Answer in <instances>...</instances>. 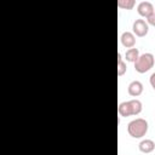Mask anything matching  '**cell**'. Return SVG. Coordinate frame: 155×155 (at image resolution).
I'll return each mask as SVG.
<instances>
[{
  "mask_svg": "<svg viewBox=\"0 0 155 155\" xmlns=\"http://www.w3.org/2000/svg\"><path fill=\"white\" fill-rule=\"evenodd\" d=\"M142 102L139 99H131L127 102H122L117 107V111L121 116L127 117L131 115H138L142 111Z\"/></svg>",
  "mask_w": 155,
  "mask_h": 155,
  "instance_id": "1",
  "label": "cell"
},
{
  "mask_svg": "<svg viewBox=\"0 0 155 155\" xmlns=\"http://www.w3.org/2000/svg\"><path fill=\"white\" fill-rule=\"evenodd\" d=\"M127 131H128L131 137H133V138H142L148 132V121L142 119V117L134 119V120L128 122Z\"/></svg>",
  "mask_w": 155,
  "mask_h": 155,
  "instance_id": "2",
  "label": "cell"
},
{
  "mask_svg": "<svg viewBox=\"0 0 155 155\" xmlns=\"http://www.w3.org/2000/svg\"><path fill=\"white\" fill-rule=\"evenodd\" d=\"M154 62H155L154 54H151L149 52L142 53V54H139L138 59L134 62V69H136V71H138L140 74L147 73L148 70H150L154 67Z\"/></svg>",
  "mask_w": 155,
  "mask_h": 155,
  "instance_id": "3",
  "label": "cell"
},
{
  "mask_svg": "<svg viewBox=\"0 0 155 155\" xmlns=\"http://www.w3.org/2000/svg\"><path fill=\"white\" fill-rule=\"evenodd\" d=\"M132 30H133V34H136L137 36L142 38V36H145L149 31V24L148 22H145L144 19L142 18H138L133 22L132 24Z\"/></svg>",
  "mask_w": 155,
  "mask_h": 155,
  "instance_id": "4",
  "label": "cell"
},
{
  "mask_svg": "<svg viewBox=\"0 0 155 155\" xmlns=\"http://www.w3.org/2000/svg\"><path fill=\"white\" fill-rule=\"evenodd\" d=\"M137 11L140 16L148 18L155 12V7L150 1H140L137 6Z\"/></svg>",
  "mask_w": 155,
  "mask_h": 155,
  "instance_id": "5",
  "label": "cell"
},
{
  "mask_svg": "<svg viewBox=\"0 0 155 155\" xmlns=\"http://www.w3.org/2000/svg\"><path fill=\"white\" fill-rule=\"evenodd\" d=\"M120 41H121L122 46H125L127 48H132L136 45V36L131 31H124L120 36Z\"/></svg>",
  "mask_w": 155,
  "mask_h": 155,
  "instance_id": "6",
  "label": "cell"
},
{
  "mask_svg": "<svg viewBox=\"0 0 155 155\" xmlns=\"http://www.w3.org/2000/svg\"><path fill=\"white\" fill-rule=\"evenodd\" d=\"M143 92V84L138 80H133L128 85V94L132 97H138Z\"/></svg>",
  "mask_w": 155,
  "mask_h": 155,
  "instance_id": "7",
  "label": "cell"
},
{
  "mask_svg": "<svg viewBox=\"0 0 155 155\" xmlns=\"http://www.w3.org/2000/svg\"><path fill=\"white\" fill-rule=\"evenodd\" d=\"M138 147H139V150H140L142 153L149 154V153H151V151L155 149V143H154V140H151V139H143V140L138 144Z\"/></svg>",
  "mask_w": 155,
  "mask_h": 155,
  "instance_id": "8",
  "label": "cell"
},
{
  "mask_svg": "<svg viewBox=\"0 0 155 155\" xmlns=\"http://www.w3.org/2000/svg\"><path fill=\"white\" fill-rule=\"evenodd\" d=\"M138 57H139V51H138V48L132 47V48H128V50L126 51V54H125L126 61L134 63V62L138 59Z\"/></svg>",
  "mask_w": 155,
  "mask_h": 155,
  "instance_id": "9",
  "label": "cell"
},
{
  "mask_svg": "<svg viewBox=\"0 0 155 155\" xmlns=\"http://www.w3.org/2000/svg\"><path fill=\"white\" fill-rule=\"evenodd\" d=\"M126 70H127V65L124 62L121 53H117V75L119 76H122L126 73Z\"/></svg>",
  "mask_w": 155,
  "mask_h": 155,
  "instance_id": "10",
  "label": "cell"
},
{
  "mask_svg": "<svg viewBox=\"0 0 155 155\" xmlns=\"http://www.w3.org/2000/svg\"><path fill=\"white\" fill-rule=\"evenodd\" d=\"M134 0H119L117 1V6L120 8H125V10H131L134 6Z\"/></svg>",
  "mask_w": 155,
  "mask_h": 155,
  "instance_id": "11",
  "label": "cell"
},
{
  "mask_svg": "<svg viewBox=\"0 0 155 155\" xmlns=\"http://www.w3.org/2000/svg\"><path fill=\"white\" fill-rule=\"evenodd\" d=\"M147 21H148V24H151V25H155V12L150 16V17H148L147 18Z\"/></svg>",
  "mask_w": 155,
  "mask_h": 155,
  "instance_id": "12",
  "label": "cell"
},
{
  "mask_svg": "<svg viewBox=\"0 0 155 155\" xmlns=\"http://www.w3.org/2000/svg\"><path fill=\"white\" fill-rule=\"evenodd\" d=\"M149 81H150V85H151V87L155 90V73H153V74L150 75V79H149Z\"/></svg>",
  "mask_w": 155,
  "mask_h": 155,
  "instance_id": "13",
  "label": "cell"
},
{
  "mask_svg": "<svg viewBox=\"0 0 155 155\" xmlns=\"http://www.w3.org/2000/svg\"><path fill=\"white\" fill-rule=\"evenodd\" d=\"M154 7H155V6H154Z\"/></svg>",
  "mask_w": 155,
  "mask_h": 155,
  "instance_id": "14",
  "label": "cell"
}]
</instances>
